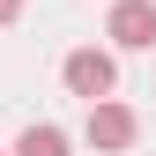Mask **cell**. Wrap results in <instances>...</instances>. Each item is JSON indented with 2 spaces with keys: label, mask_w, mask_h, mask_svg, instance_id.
<instances>
[{
  "label": "cell",
  "mask_w": 156,
  "mask_h": 156,
  "mask_svg": "<svg viewBox=\"0 0 156 156\" xmlns=\"http://www.w3.org/2000/svg\"><path fill=\"white\" fill-rule=\"evenodd\" d=\"M60 74H67V89H74V97H89V104L119 89V60H112V52H97V45L67 52V67H60Z\"/></svg>",
  "instance_id": "1"
},
{
  "label": "cell",
  "mask_w": 156,
  "mask_h": 156,
  "mask_svg": "<svg viewBox=\"0 0 156 156\" xmlns=\"http://www.w3.org/2000/svg\"><path fill=\"white\" fill-rule=\"evenodd\" d=\"M104 37L119 52H149L156 45V0H119V8L104 15Z\"/></svg>",
  "instance_id": "2"
},
{
  "label": "cell",
  "mask_w": 156,
  "mask_h": 156,
  "mask_svg": "<svg viewBox=\"0 0 156 156\" xmlns=\"http://www.w3.org/2000/svg\"><path fill=\"white\" fill-rule=\"evenodd\" d=\"M134 134H141V119L119 104V97H97L89 104V141L104 149V156H119V149H134Z\"/></svg>",
  "instance_id": "3"
},
{
  "label": "cell",
  "mask_w": 156,
  "mask_h": 156,
  "mask_svg": "<svg viewBox=\"0 0 156 156\" xmlns=\"http://www.w3.org/2000/svg\"><path fill=\"white\" fill-rule=\"evenodd\" d=\"M15 156H67V134L37 119V126H23V134H15Z\"/></svg>",
  "instance_id": "4"
},
{
  "label": "cell",
  "mask_w": 156,
  "mask_h": 156,
  "mask_svg": "<svg viewBox=\"0 0 156 156\" xmlns=\"http://www.w3.org/2000/svg\"><path fill=\"white\" fill-rule=\"evenodd\" d=\"M15 15H23V0H0V30H8V23H15Z\"/></svg>",
  "instance_id": "5"
},
{
  "label": "cell",
  "mask_w": 156,
  "mask_h": 156,
  "mask_svg": "<svg viewBox=\"0 0 156 156\" xmlns=\"http://www.w3.org/2000/svg\"><path fill=\"white\" fill-rule=\"evenodd\" d=\"M0 156H15V149H0Z\"/></svg>",
  "instance_id": "6"
}]
</instances>
